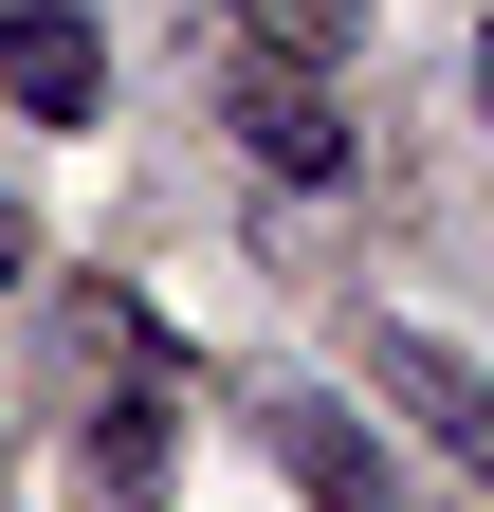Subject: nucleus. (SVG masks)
Here are the masks:
<instances>
[{
    "label": "nucleus",
    "instance_id": "nucleus-1",
    "mask_svg": "<svg viewBox=\"0 0 494 512\" xmlns=\"http://www.w3.org/2000/svg\"><path fill=\"white\" fill-rule=\"evenodd\" d=\"M74 348H92V476H110V512H165V330L129 293H74Z\"/></svg>",
    "mask_w": 494,
    "mask_h": 512
},
{
    "label": "nucleus",
    "instance_id": "nucleus-2",
    "mask_svg": "<svg viewBox=\"0 0 494 512\" xmlns=\"http://www.w3.org/2000/svg\"><path fill=\"white\" fill-rule=\"evenodd\" d=\"M220 128H238L275 183H348V110H330L312 55H275V37H220Z\"/></svg>",
    "mask_w": 494,
    "mask_h": 512
},
{
    "label": "nucleus",
    "instance_id": "nucleus-3",
    "mask_svg": "<svg viewBox=\"0 0 494 512\" xmlns=\"http://www.w3.org/2000/svg\"><path fill=\"white\" fill-rule=\"evenodd\" d=\"M257 439L293 458V494H312V512H421V494H403V458L330 403V384H257Z\"/></svg>",
    "mask_w": 494,
    "mask_h": 512
},
{
    "label": "nucleus",
    "instance_id": "nucleus-4",
    "mask_svg": "<svg viewBox=\"0 0 494 512\" xmlns=\"http://www.w3.org/2000/svg\"><path fill=\"white\" fill-rule=\"evenodd\" d=\"M366 366H385V403H403V421L494 494V366H476V348H440V330H366Z\"/></svg>",
    "mask_w": 494,
    "mask_h": 512
},
{
    "label": "nucleus",
    "instance_id": "nucleus-5",
    "mask_svg": "<svg viewBox=\"0 0 494 512\" xmlns=\"http://www.w3.org/2000/svg\"><path fill=\"white\" fill-rule=\"evenodd\" d=\"M0 92H19L37 128H92L110 110V37L74 19V0H19V19H0Z\"/></svg>",
    "mask_w": 494,
    "mask_h": 512
},
{
    "label": "nucleus",
    "instance_id": "nucleus-6",
    "mask_svg": "<svg viewBox=\"0 0 494 512\" xmlns=\"http://www.w3.org/2000/svg\"><path fill=\"white\" fill-rule=\"evenodd\" d=\"M220 19H238V37H275V55H312V74H330V55L366 37V0H220Z\"/></svg>",
    "mask_w": 494,
    "mask_h": 512
},
{
    "label": "nucleus",
    "instance_id": "nucleus-7",
    "mask_svg": "<svg viewBox=\"0 0 494 512\" xmlns=\"http://www.w3.org/2000/svg\"><path fill=\"white\" fill-rule=\"evenodd\" d=\"M19 275H37V220H19V202H0V293H19Z\"/></svg>",
    "mask_w": 494,
    "mask_h": 512
},
{
    "label": "nucleus",
    "instance_id": "nucleus-8",
    "mask_svg": "<svg viewBox=\"0 0 494 512\" xmlns=\"http://www.w3.org/2000/svg\"><path fill=\"white\" fill-rule=\"evenodd\" d=\"M476 110H494V19H476Z\"/></svg>",
    "mask_w": 494,
    "mask_h": 512
}]
</instances>
